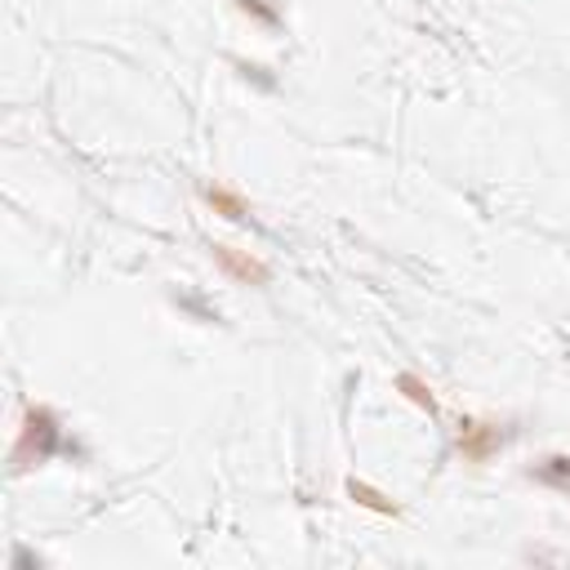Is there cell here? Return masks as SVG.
Returning <instances> with one entry per match:
<instances>
[{"label": "cell", "instance_id": "3", "mask_svg": "<svg viewBox=\"0 0 570 570\" xmlns=\"http://www.w3.org/2000/svg\"><path fill=\"white\" fill-rule=\"evenodd\" d=\"M209 258H214V267L232 281V285H267L272 281V267L263 263V258H254L249 249H236V245H223V240H214L209 245Z\"/></svg>", "mask_w": 570, "mask_h": 570}, {"label": "cell", "instance_id": "5", "mask_svg": "<svg viewBox=\"0 0 570 570\" xmlns=\"http://www.w3.org/2000/svg\"><path fill=\"white\" fill-rule=\"evenodd\" d=\"M343 490H347V499H352L356 508H365V512L401 517V503H396V499H387L379 485H370V481H361V476H347V481H343Z\"/></svg>", "mask_w": 570, "mask_h": 570}, {"label": "cell", "instance_id": "1", "mask_svg": "<svg viewBox=\"0 0 570 570\" xmlns=\"http://www.w3.org/2000/svg\"><path fill=\"white\" fill-rule=\"evenodd\" d=\"M62 445V419L49 405H27L22 423H18V441H13V472L40 468L45 459H53V450Z\"/></svg>", "mask_w": 570, "mask_h": 570}, {"label": "cell", "instance_id": "7", "mask_svg": "<svg viewBox=\"0 0 570 570\" xmlns=\"http://www.w3.org/2000/svg\"><path fill=\"white\" fill-rule=\"evenodd\" d=\"M530 476L543 485H570V454H548L539 468H530Z\"/></svg>", "mask_w": 570, "mask_h": 570}, {"label": "cell", "instance_id": "4", "mask_svg": "<svg viewBox=\"0 0 570 570\" xmlns=\"http://www.w3.org/2000/svg\"><path fill=\"white\" fill-rule=\"evenodd\" d=\"M200 200H205L218 218H227V223H245V218H249V200H245L240 191L223 187V183H205V187H200Z\"/></svg>", "mask_w": 570, "mask_h": 570}, {"label": "cell", "instance_id": "6", "mask_svg": "<svg viewBox=\"0 0 570 570\" xmlns=\"http://www.w3.org/2000/svg\"><path fill=\"white\" fill-rule=\"evenodd\" d=\"M396 392L414 405V410H423V414H436V396H432V387H428V379H419L414 370H401L396 374Z\"/></svg>", "mask_w": 570, "mask_h": 570}, {"label": "cell", "instance_id": "8", "mask_svg": "<svg viewBox=\"0 0 570 570\" xmlns=\"http://www.w3.org/2000/svg\"><path fill=\"white\" fill-rule=\"evenodd\" d=\"M236 9L249 13V18H258L263 27H281V13H276L272 4H263V0H236Z\"/></svg>", "mask_w": 570, "mask_h": 570}, {"label": "cell", "instance_id": "2", "mask_svg": "<svg viewBox=\"0 0 570 570\" xmlns=\"http://www.w3.org/2000/svg\"><path fill=\"white\" fill-rule=\"evenodd\" d=\"M508 436H512L508 423H494V419H459L454 450L463 454V463H490Z\"/></svg>", "mask_w": 570, "mask_h": 570}]
</instances>
